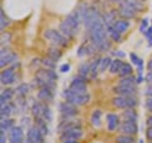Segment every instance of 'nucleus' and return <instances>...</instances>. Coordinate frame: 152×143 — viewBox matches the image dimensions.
<instances>
[{
    "instance_id": "f257e3e1",
    "label": "nucleus",
    "mask_w": 152,
    "mask_h": 143,
    "mask_svg": "<svg viewBox=\"0 0 152 143\" xmlns=\"http://www.w3.org/2000/svg\"><path fill=\"white\" fill-rule=\"evenodd\" d=\"M57 79H58V76H57L55 70H51V69L38 70L36 74V77H34V84L39 89L45 88V86L56 89L57 88V85H56Z\"/></svg>"
},
{
    "instance_id": "f03ea898",
    "label": "nucleus",
    "mask_w": 152,
    "mask_h": 143,
    "mask_svg": "<svg viewBox=\"0 0 152 143\" xmlns=\"http://www.w3.org/2000/svg\"><path fill=\"white\" fill-rule=\"evenodd\" d=\"M62 96L65 98V100H67L71 104H74L76 107H83L85 104H88L90 101V96L89 93H85V94H76L74 91H71L70 89H65L64 93H62Z\"/></svg>"
},
{
    "instance_id": "7ed1b4c3",
    "label": "nucleus",
    "mask_w": 152,
    "mask_h": 143,
    "mask_svg": "<svg viewBox=\"0 0 152 143\" xmlns=\"http://www.w3.org/2000/svg\"><path fill=\"white\" fill-rule=\"evenodd\" d=\"M43 37H45V39H47L50 43H52L56 47H66L69 45L67 38H66L60 31H56V29H47V31H45Z\"/></svg>"
},
{
    "instance_id": "20e7f679",
    "label": "nucleus",
    "mask_w": 152,
    "mask_h": 143,
    "mask_svg": "<svg viewBox=\"0 0 152 143\" xmlns=\"http://www.w3.org/2000/svg\"><path fill=\"white\" fill-rule=\"evenodd\" d=\"M112 103L115 108L126 110V109H132L138 105V98L137 96H119V95H117L113 99Z\"/></svg>"
},
{
    "instance_id": "39448f33",
    "label": "nucleus",
    "mask_w": 152,
    "mask_h": 143,
    "mask_svg": "<svg viewBox=\"0 0 152 143\" xmlns=\"http://www.w3.org/2000/svg\"><path fill=\"white\" fill-rule=\"evenodd\" d=\"M58 110H60V114H61V118L62 119H71V118H75L76 115L79 114V110H77V107L71 104L70 101H62L58 105Z\"/></svg>"
},
{
    "instance_id": "423d86ee",
    "label": "nucleus",
    "mask_w": 152,
    "mask_h": 143,
    "mask_svg": "<svg viewBox=\"0 0 152 143\" xmlns=\"http://www.w3.org/2000/svg\"><path fill=\"white\" fill-rule=\"evenodd\" d=\"M69 89L71 91H74L76 94H85L88 93V84H86V79L81 77V76H76L72 79V81L70 82Z\"/></svg>"
},
{
    "instance_id": "0eeeda50",
    "label": "nucleus",
    "mask_w": 152,
    "mask_h": 143,
    "mask_svg": "<svg viewBox=\"0 0 152 143\" xmlns=\"http://www.w3.org/2000/svg\"><path fill=\"white\" fill-rule=\"evenodd\" d=\"M83 136H84L83 128L77 127V128H72V129L62 132L60 134V139L61 141H79L83 138Z\"/></svg>"
},
{
    "instance_id": "6e6552de",
    "label": "nucleus",
    "mask_w": 152,
    "mask_h": 143,
    "mask_svg": "<svg viewBox=\"0 0 152 143\" xmlns=\"http://www.w3.org/2000/svg\"><path fill=\"white\" fill-rule=\"evenodd\" d=\"M9 143H24V131L22 125H14L9 131L8 136Z\"/></svg>"
},
{
    "instance_id": "1a4fd4ad",
    "label": "nucleus",
    "mask_w": 152,
    "mask_h": 143,
    "mask_svg": "<svg viewBox=\"0 0 152 143\" xmlns=\"http://www.w3.org/2000/svg\"><path fill=\"white\" fill-rule=\"evenodd\" d=\"M136 13L137 12L126 1V0L124 1H122L121 4H118V14L121 15L122 19H127V20L133 19L136 17Z\"/></svg>"
},
{
    "instance_id": "9d476101",
    "label": "nucleus",
    "mask_w": 152,
    "mask_h": 143,
    "mask_svg": "<svg viewBox=\"0 0 152 143\" xmlns=\"http://www.w3.org/2000/svg\"><path fill=\"white\" fill-rule=\"evenodd\" d=\"M26 141L31 142V143H45V136L42 134V132L34 125V127L28 128Z\"/></svg>"
},
{
    "instance_id": "9b49d317",
    "label": "nucleus",
    "mask_w": 152,
    "mask_h": 143,
    "mask_svg": "<svg viewBox=\"0 0 152 143\" xmlns=\"http://www.w3.org/2000/svg\"><path fill=\"white\" fill-rule=\"evenodd\" d=\"M119 131L122 132V134H127V136H136L138 133V125L137 122H132V120H123L121 123Z\"/></svg>"
},
{
    "instance_id": "f8f14e48",
    "label": "nucleus",
    "mask_w": 152,
    "mask_h": 143,
    "mask_svg": "<svg viewBox=\"0 0 152 143\" xmlns=\"http://www.w3.org/2000/svg\"><path fill=\"white\" fill-rule=\"evenodd\" d=\"M113 91L119 96H137V85L136 86H124V85H117L113 88Z\"/></svg>"
},
{
    "instance_id": "ddd939ff",
    "label": "nucleus",
    "mask_w": 152,
    "mask_h": 143,
    "mask_svg": "<svg viewBox=\"0 0 152 143\" xmlns=\"http://www.w3.org/2000/svg\"><path fill=\"white\" fill-rule=\"evenodd\" d=\"M37 98L42 103H50L55 98V89L48 88V86L41 88L39 91H38V94H37Z\"/></svg>"
},
{
    "instance_id": "4468645a",
    "label": "nucleus",
    "mask_w": 152,
    "mask_h": 143,
    "mask_svg": "<svg viewBox=\"0 0 152 143\" xmlns=\"http://www.w3.org/2000/svg\"><path fill=\"white\" fill-rule=\"evenodd\" d=\"M77 127H81V123H80V120H76L75 118L62 119V122H61L58 124V127H57V131H58L60 133H62L65 131L72 129V128H77Z\"/></svg>"
},
{
    "instance_id": "2eb2a0df",
    "label": "nucleus",
    "mask_w": 152,
    "mask_h": 143,
    "mask_svg": "<svg viewBox=\"0 0 152 143\" xmlns=\"http://www.w3.org/2000/svg\"><path fill=\"white\" fill-rule=\"evenodd\" d=\"M60 32L62 33V34H64L66 38H67L69 41L74 39V38H75V36L77 34V31H75L74 28L71 27V26L69 24V23L65 20V19H64V20L60 23Z\"/></svg>"
},
{
    "instance_id": "dca6fc26",
    "label": "nucleus",
    "mask_w": 152,
    "mask_h": 143,
    "mask_svg": "<svg viewBox=\"0 0 152 143\" xmlns=\"http://www.w3.org/2000/svg\"><path fill=\"white\" fill-rule=\"evenodd\" d=\"M0 81H1V85H12L14 81H15V72H14V69H5L1 71L0 74Z\"/></svg>"
},
{
    "instance_id": "f3484780",
    "label": "nucleus",
    "mask_w": 152,
    "mask_h": 143,
    "mask_svg": "<svg viewBox=\"0 0 152 143\" xmlns=\"http://www.w3.org/2000/svg\"><path fill=\"white\" fill-rule=\"evenodd\" d=\"M107 127L110 132H114L117 129H119L121 127V120L119 117L114 113H108L107 114Z\"/></svg>"
},
{
    "instance_id": "a211bd4d",
    "label": "nucleus",
    "mask_w": 152,
    "mask_h": 143,
    "mask_svg": "<svg viewBox=\"0 0 152 143\" xmlns=\"http://www.w3.org/2000/svg\"><path fill=\"white\" fill-rule=\"evenodd\" d=\"M31 112H32V115L34 119H39L42 118L43 119V112H45V103L42 101H34L31 107Z\"/></svg>"
},
{
    "instance_id": "6ab92c4d",
    "label": "nucleus",
    "mask_w": 152,
    "mask_h": 143,
    "mask_svg": "<svg viewBox=\"0 0 152 143\" xmlns=\"http://www.w3.org/2000/svg\"><path fill=\"white\" fill-rule=\"evenodd\" d=\"M96 51L95 50V47L91 45V42H85V43H83L81 46L79 47V50H77V56L79 57H85V56H90V55H93L94 52Z\"/></svg>"
},
{
    "instance_id": "aec40b11",
    "label": "nucleus",
    "mask_w": 152,
    "mask_h": 143,
    "mask_svg": "<svg viewBox=\"0 0 152 143\" xmlns=\"http://www.w3.org/2000/svg\"><path fill=\"white\" fill-rule=\"evenodd\" d=\"M14 94H15V90H12V89L3 90L1 94H0V105L4 107V105H7V104L10 103Z\"/></svg>"
},
{
    "instance_id": "412c9836",
    "label": "nucleus",
    "mask_w": 152,
    "mask_h": 143,
    "mask_svg": "<svg viewBox=\"0 0 152 143\" xmlns=\"http://www.w3.org/2000/svg\"><path fill=\"white\" fill-rule=\"evenodd\" d=\"M17 58H18V56H17L15 52L10 51L9 53L3 55V56H1V60H0V66H1L3 69H4V67H7V66L12 65V63H13Z\"/></svg>"
},
{
    "instance_id": "4be33fe9",
    "label": "nucleus",
    "mask_w": 152,
    "mask_h": 143,
    "mask_svg": "<svg viewBox=\"0 0 152 143\" xmlns=\"http://www.w3.org/2000/svg\"><path fill=\"white\" fill-rule=\"evenodd\" d=\"M100 60L102 57H98V58L93 60V62H90V79H96L98 75L100 74V70H99Z\"/></svg>"
},
{
    "instance_id": "5701e85b",
    "label": "nucleus",
    "mask_w": 152,
    "mask_h": 143,
    "mask_svg": "<svg viewBox=\"0 0 152 143\" xmlns=\"http://www.w3.org/2000/svg\"><path fill=\"white\" fill-rule=\"evenodd\" d=\"M102 117H103V113H102L100 109H95V110L91 113L90 122H91V125L94 128H99L102 125Z\"/></svg>"
},
{
    "instance_id": "b1692460",
    "label": "nucleus",
    "mask_w": 152,
    "mask_h": 143,
    "mask_svg": "<svg viewBox=\"0 0 152 143\" xmlns=\"http://www.w3.org/2000/svg\"><path fill=\"white\" fill-rule=\"evenodd\" d=\"M114 28H115L117 31H119L122 34L124 32H127L128 29H129V27H131V23L127 20V19H117L115 22H114Z\"/></svg>"
},
{
    "instance_id": "393cba45",
    "label": "nucleus",
    "mask_w": 152,
    "mask_h": 143,
    "mask_svg": "<svg viewBox=\"0 0 152 143\" xmlns=\"http://www.w3.org/2000/svg\"><path fill=\"white\" fill-rule=\"evenodd\" d=\"M123 61L121 58H114L112 61V65H110V67H109V72H110L112 75H117V74H119L121 72V70H122V66H123Z\"/></svg>"
},
{
    "instance_id": "a878e982",
    "label": "nucleus",
    "mask_w": 152,
    "mask_h": 143,
    "mask_svg": "<svg viewBox=\"0 0 152 143\" xmlns=\"http://www.w3.org/2000/svg\"><path fill=\"white\" fill-rule=\"evenodd\" d=\"M34 123H36L34 125L42 132V134H43L45 137H46V136H48V133H50L48 123H47L45 119H42V118H39V119H34Z\"/></svg>"
},
{
    "instance_id": "bb28decb",
    "label": "nucleus",
    "mask_w": 152,
    "mask_h": 143,
    "mask_svg": "<svg viewBox=\"0 0 152 143\" xmlns=\"http://www.w3.org/2000/svg\"><path fill=\"white\" fill-rule=\"evenodd\" d=\"M122 117H123L124 120H132V122H137V120H138V114H137V112L134 110V108L126 109V110L123 112Z\"/></svg>"
},
{
    "instance_id": "cd10ccee",
    "label": "nucleus",
    "mask_w": 152,
    "mask_h": 143,
    "mask_svg": "<svg viewBox=\"0 0 152 143\" xmlns=\"http://www.w3.org/2000/svg\"><path fill=\"white\" fill-rule=\"evenodd\" d=\"M107 31H108L109 37H110L113 41H115V42H121L122 41V33L119 31H117L115 28H114V26H108Z\"/></svg>"
},
{
    "instance_id": "c85d7f7f",
    "label": "nucleus",
    "mask_w": 152,
    "mask_h": 143,
    "mask_svg": "<svg viewBox=\"0 0 152 143\" xmlns=\"http://www.w3.org/2000/svg\"><path fill=\"white\" fill-rule=\"evenodd\" d=\"M118 85H124V86H136L137 84V77H134L133 75L131 76H126V77H122L119 80V82H118Z\"/></svg>"
},
{
    "instance_id": "c756f323",
    "label": "nucleus",
    "mask_w": 152,
    "mask_h": 143,
    "mask_svg": "<svg viewBox=\"0 0 152 143\" xmlns=\"http://www.w3.org/2000/svg\"><path fill=\"white\" fill-rule=\"evenodd\" d=\"M47 56L50 57V58L55 60V61H58L61 57H62V51H61L58 47H51V48L48 50V52H47Z\"/></svg>"
},
{
    "instance_id": "7c9ffc66",
    "label": "nucleus",
    "mask_w": 152,
    "mask_h": 143,
    "mask_svg": "<svg viewBox=\"0 0 152 143\" xmlns=\"http://www.w3.org/2000/svg\"><path fill=\"white\" fill-rule=\"evenodd\" d=\"M14 127V120L13 119H1V123H0V131L1 132H9Z\"/></svg>"
},
{
    "instance_id": "2f4dec72",
    "label": "nucleus",
    "mask_w": 152,
    "mask_h": 143,
    "mask_svg": "<svg viewBox=\"0 0 152 143\" xmlns=\"http://www.w3.org/2000/svg\"><path fill=\"white\" fill-rule=\"evenodd\" d=\"M9 24H10V19L5 15V13L1 8L0 9V29H1V32L5 31V28H8Z\"/></svg>"
},
{
    "instance_id": "473e14b6",
    "label": "nucleus",
    "mask_w": 152,
    "mask_h": 143,
    "mask_svg": "<svg viewBox=\"0 0 152 143\" xmlns=\"http://www.w3.org/2000/svg\"><path fill=\"white\" fill-rule=\"evenodd\" d=\"M79 76H81L84 79L90 76V62H83L79 66Z\"/></svg>"
},
{
    "instance_id": "72a5a7b5",
    "label": "nucleus",
    "mask_w": 152,
    "mask_h": 143,
    "mask_svg": "<svg viewBox=\"0 0 152 143\" xmlns=\"http://www.w3.org/2000/svg\"><path fill=\"white\" fill-rule=\"evenodd\" d=\"M112 58L110 57H102V60H100V66H99V70H100V74L103 72H105L107 70H109V67H110V65H112Z\"/></svg>"
},
{
    "instance_id": "f704fd0d",
    "label": "nucleus",
    "mask_w": 152,
    "mask_h": 143,
    "mask_svg": "<svg viewBox=\"0 0 152 143\" xmlns=\"http://www.w3.org/2000/svg\"><path fill=\"white\" fill-rule=\"evenodd\" d=\"M42 66H43L45 69H51V70H56V66H57V61L50 58L48 56L45 57V58H42Z\"/></svg>"
},
{
    "instance_id": "c9c22d12",
    "label": "nucleus",
    "mask_w": 152,
    "mask_h": 143,
    "mask_svg": "<svg viewBox=\"0 0 152 143\" xmlns=\"http://www.w3.org/2000/svg\"><path fill=\"white\" fill-rule=\"evenodd\" d=\"M132 74H133V67H132V65L124 62V63H123V66H122L121 72L118 74V75H119L121 77H126V76H131Z\"/></svg>"
},
{
    "instance_id": "e433bc0d",
    "label": "nucleus",
    "mask_w": 152,
    "mask_h": 143,
    "mask_svg": "<svg viewBox=\"0 0 152 143\" xmlns=\"http://www.w3.org/2000/svg\"><path fill=\"white\" fill-rule=\"evenodd\" d=\"M129 5L134 9L136 12H142L143 10V1L142 0H126Z\"/></svg>"
},
{
    "instance_id": "4c0bfd02",
    "label": "nucleus",
    "mask_w": 152,
    "mask_h": 143,
    "mask_svg": "<svg viewBox=\"0 0 152 143\" xmlns=\"http://www.w3.org/2000/svg\"><path fill=\"white\" fill-rule=\"evenodd\" d=\"M15 91H17L18 98H26V95L28 94V91H29V86H28L27 84H20L17 88Z\"/></svg>"
},
{
    "instance_id": "58836bf2",
    "label": "nucleus",
    "mask_w": 152,
    "mask_h": 143,
    "mask_svg": "<svg viewBox=\"0 0 152 143\" xmlns=\"http://www.w3.org/2000/svg\"><path fill=\"white\" fill-rule=\"evenodd\" d=\"M115 143H136L133 136H127V134H121L115 138Z\"/></svg>"
},
{
    "instance_id": "ea45409f",
    "label": "nucleus",
    "mask_w": 152,
    "mask_h": 143,
    "mask_svg": "<svg viewBox=\"0 0 152 143\" xmlns=\"http://www.w3.org/2000/svg\"><path fill=\"white\" fill-rule=\"evenodd\" d=\"M43 119L47 123H51L52 122V112L50 107L47 105V103H45V112H43Z\"/></svg>"
},
{
    "instance_id": "a19ab883",
    "label": "nucleus",
    "mask_w": 152,
    "mask_h": 143,
    "mask_svg": "<svg viewBox=\"0 0 152 143\" xmlns=\"http://www.w3.org/2000/svg\"><path fill=\"white\" fill-rule=\"evenodd\" d=\"M10 39H12V34L9 32H1V46H4V45H8L9 42H10Z\"/></svg>"
},
{
    "instance_id": "79ce46f5",
    "label": "nucleus",
    "mask_w": 152,
    "mask_h": 143,
    "mask_svg": "<svg viewBox=\"0 0 152 143\" xmlns=\"http://www.w3.org/2000/svg\"><path fill=\"white\" fill-rule=\"evenodd\" d=\"M147 29H148V18H143L141 22V27H140V31L142 33H145Z\"/></svg>"
},
{
    "instance_id": "37998d69",
    "label": "nucleus",
    "mask_w": 152,
    "mask_h": 143,
    "mask_svg": "<svg viewBox=\"0 0 152 143\" xmlns=\"http://www.w3.org/2000/svg\"><path fill=\"white\" fill-rule=\"evenodd\" d=\"M145 107L150 113H152V98H147L145 101Z\"/></svg>"
},
{
    "instance_id": "c03bdc74",
    "label": "nucleus",
    "mask_w": 152,
    "mask_h": 143,
    "mask_svg": "<svg viewBox=\"0 0 152 143\" xmlns=\"http://www.w3.org/2000/svg\"><path fill=\"white\" fill-rule=\"evenodd\" d=\"M70 69H71L70 63H64V65L60 66V71H61V72H64V74H65V72H69Z\"/></svg>"
},
{
    "instance_id": "a18cd8bd",
    "label": "nucleus",
    "mask_w": 152,
    "mask_h": 143,
    "mask_svg": "<svg viewBox=\"0 0 152 143\" xmlns=\"http://www.w3.org/2000/svg\"><path fill=\"white\" fill-rule=\"evenodd\" d=\"M146 138L148 141H152V127H147V129H146Z\"/></svg>"
},
{
    "instance_id": "49530a36",
    "label": "nucleus",
    "mask_w": 152,
    "mask_h": 143,
    "mask_svg": "<svg viewBox=\"0 0 152 143\" xmlns=\"http://www.w3.org/2000/svg\"><path fill=\"white\" fill-rule=\"evenodd\" d=\"M145 80L147 81V82H152V71H148V72H147V75L145 76Z\"/></svg>"
},
{
    "instance_id": "de8ad7c7",
    "label": "nucleus",
    "mask_w": 152,
    "mask_h": 143,
    "mask_svg": "<svg viewBox=\"0 0 152 143\" xmlns=\"http://www.w3.org/2000/svg\"><path fill=\"white\" fill-rule=\"evenodd\" d=\"M145 94H146V96H147V98H152V85H151V86H148V88L146 89Z\"/></svg>"
},
{
    "instance_id": "09e8293b",
    "label": "nucleus",
    "mask_w": 152,
    "mask_h": 143,
    "mask_svg": "<svg viewBox=\"0 0 152 143\" xmlns=\"http://www.w3.org/2000/svg\"><path fill=\"white\" fill-rule=\"evenodd\" d=\"M0 143H7L5 132H0Z\"/></svg>"
},
{
    "instance_id": "8fccbe9b",
    "label": "nucleus",
    "mask_w": 152,
    "mask_h": 143,
    "mask_svg": "<svg viewBox=\"0 0 152 143\" xmlns=\"http://www.w3.org/2000/svg\"><path fill=\"white\" fill-rule=\"evenodd\" d=\"M29 120H31V119L28 118V117H24V118H23V119H22V127H24V124H26V125L29 124Z\"/></svg>"
},
{
    "instance_id": "3c124183",
    "label": "nucleus",
    "mask_w": 152,
    "mask_h": 143,
    "mask_svg": "<svg viewBox=\"0 0 152 143\" xmlns=\"http://www.w3.org/2000/svg\"><path fill=\"white\" fill-rule=\"evenodd\" d=\"M146 125L147 127H152V115L147 117V119H146Z\"/></svg>"
},
{
    "instance_id": "603ef678",
    "label": "nucleus",
    "mask_w": 152,
    "mask_h": 143,
    "mask_svg": "<svg viewBox=\"0 0 152 143\" xmlns=\"http://www.w3.org/2000/svg\"><path fill=\"white\" fill-rule=\"evenodd\" d=\"M115 56H117V57H124V52L118 51V52H115Z\"/></svg>"
},
{
    "instance_id": "864d4df0",
    "label": "nucleus",
    "mask_w": 152,
    "mask_h": 143,
    "mask_svg": "<svg viewBox=\"0 0 152 143\" xmlns=\"http://www.w3.org/2000/svg\"><path fill=\"white\" fill-rule=\"evenodd\" d=\"M147 69H148L150 71H152V58L148 61V63H147Z\"/></svg>"
},
{
    "instance_id": "5fc2aeb1",
    "label": "nucleus",
    "mask_w": 152,
    "mask_h": 143,
    "mask_svg": "<svg viewBox=\"0 0 152 143\" xmlns=\"http://www.w3.org/2000/svg\"><path fill=\"white\" fill-rule=\"evenodd\" d=\"M109 1H112V3H117V4H121L122 1H124V0H109Z\"/></svg>"
},
{
    "instance_id": "6e6d98bb",
    "label": "nucleus",
    "mask_w": 152,
    "mask_h": 143,
    "mask_svg": "<svg viewBox=\"0 0 152 143\" xmlns=\"http://www.w3.org/2000/svg\"><path fill=\"white\" fill-rule=\"evenodd\" d=\"M61 143H77V141H62Z\"/></svg>"
},
{
    "instance_id": "4d7b16f0",
    "label": "nucleus",
    "mask_w": 152,
    "mask_h": 143,
    "mask_svg": "<svg viewBox=\"0 0 152 143\" xmlns=\"http://www.w3.org/2000/svg\"><path fill=\"white\" fill-rule=\"evenodd\" d=\"M138 143H145V142H143V141H142V139H141V141H138Z\"/></svg>"
},
{
    "instance_id": "13d9d810",
    "label": "nucleus",
    "mask_w": 152,
    "mask_h": 143,
    "mask_svg": "<svg viewBox=\"0 0 152 143\" xmlns=\"http://www.w3.org/2000/svg\"><path fill=\"white\" fill-rule=\"evenodd\" d=\"M24 143H31V142H28V141H26V142H24Z\"/></svg>"
},
{
    "instance_id": "bf43d9fd",
    "label": "nucleus",
    "mask_w": 152,
    "mask_h": 143,
    "mask_svg": "<svg viewBox=\"0 0 152 143\" xmlns=\"http://www.w3.org/2000/svg\"><path fill=\"white\" fill-rule=\"evenodd\" d=\"M150 143H152V141H151V142H150Z\"/></svg>"
}]
</instances>
